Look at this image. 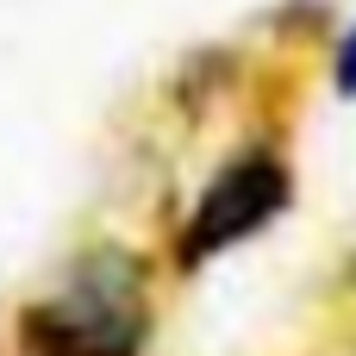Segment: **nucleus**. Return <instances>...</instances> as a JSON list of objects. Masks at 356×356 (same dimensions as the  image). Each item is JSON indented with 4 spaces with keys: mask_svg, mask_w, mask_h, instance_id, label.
I'll return each instance as SVG.
<instances>
[{
    "mask_svg": "<svg viewBox=\"0 0 356 356\" xmlns=\"http://www.w3.org/2000/svg\"><path fill=\"white\" fill-rule=\"evenodd\" d=\"M300 194V175H294V156L275 131H257V138H238L213 175L194 188L188 213L175 219L169 232V275L175 282H194L200 269H213L219 257H232L238 244L263 238Z\"/></svg>",
    "mask_w": 356,
    "mask_h": 356,
    "instance_id": "obj_1",
    "label": "nucleus"
},
{
    "mask_svg": "<svg viewBox=\"0 0 356 356\" xmlns=\"http://www.w3.org/2000/svg\"><path fill=\"white\" fill-rule=\"evenodd\" d=\"M150 282H156L150 250H138V244H125V238H88V244L56 269L50 300H56L75 325L100 332L106 344L150 356V338H156V288H150Z\"/></svg>",
    "mask_w": 356,
    "mask_h": 356,
    "instance_id": "obj_2",
    "label": "nucleus"
},
{
    "mask_svg": "<svg viewBox=\"0 0 356 356\" xmlns=\"http://www.w3.org/2000/svg\"><path fill=\"white\" fill-rule=\"evenodd\" d=\"M13 356H138V350L106 344L100 332L75 325L50 294H38V300H25L13 313Z\"/></svg>",
    "mask_w": 356,
    "mask_h": 356,
    "instance_id": "obj_3",
    "label": "nucleus"
},
{
    "mask_svg": "<svg viewBox=\"0 0 356 356\" xmlns=\"http://www.w3.org/2000/svg\"><path fill=\"white\" fill-rule=\"evenodd\" d=\"M332 94L356 100V19L344 31H332Z\"/></svg>",
    "mask_w": 356,
    "mask_h": 356,
    "instance_id": "obj_4",
    "label": "nucleus"
},
{
    "mask_svg": "<svg viewBox=\"0 0 356 356\" xmlns=\"http://www.w3.org/2000/svg\"><path fill=\"white\" fill-rule=\"evenodd\" d=\"M350 294H356V257H350Z\"/></svg>",
    "mask_w": 356,
    "mask_h": 356,
    "instance_id": "obj_5",
    "label": "nucleus"
},
{
    "mask_svg": "<svg viewBox=\"0 0 356 356\" xmlns=\"http://www.w3.org/2000/svg\"><path fill=\"white\" fill-rule=\"evenodd\" d=\"M6 356H13V350H6Z\"/></svg>",
    "mask_w": 356,
    "mask_h": 356,
    "instance_id": "obj_6",
    "label": "nucleus"
}]
</instances>
